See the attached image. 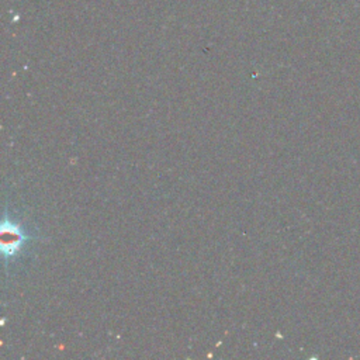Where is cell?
<instances>
[{
  "mask_svg": "<svg viewBox=\"0 0 360 360\" xmlns=\"http://www.w3.org/2000/svg\"><path fill=\"white\" fill-rule=\"evenodd\" d=\"M25 240H27V235L24 233L21 226L4 218L0 226V243H1L3 253L7 257L14 256L21 249Z\"/></svg>",
  "mask_w": 360,
  "mask_h": 360,
  "instance_id": "cell-1",
  "label": "cell"
}]
</instances>
